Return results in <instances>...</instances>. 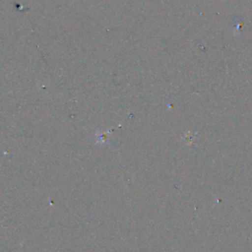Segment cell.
<instances>
[{"instance_id": "1", "label": "cell", "mask_w": 252, "mask_h": 252, "mask_svg": "<svg viewBox=\"0 0 252 252\" xmlns=\"http://www.w3.org/2000/svg\"><path fill=\"white\" fill-rule=\"evenodd\" d=\"M111 133V130H106V131H96L94 134L95 140H96V144H105L107 143L108 139H109V135Z\"/></svg>"}, {"instance_id": "2", "label": "cell", "mask_w": 252, "mask_h": 252, "mask_svg": "<svg viewBox=\"0 0 252 252\" xmlns=\"http://www.w3.org/2000/svg\"><path fill=\"white\" fill-rule=\"evenodd\" d=\"M189 135H190V136H188V134L185 135V137H186V138H185V142H186V143H192L193 140H194V135H193L192 133H189Z\"/></svg>"}]
</instances>
